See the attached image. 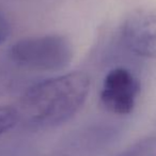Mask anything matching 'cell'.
<instances>
[{
  "label": "cell",
  "mask_w": 156,
  "mask_h": 156,
  "mask_svg": "<svg viewBox=\"0 0 156 156\" xmlns=\"http://www.w3.org/2000/svg\"><path fill=\"white\" fill-rule=\"evenodd\" d=\"M20 121V115L15 107L0 106V137L13 129Z\"/></svg>",
  "instance_id": "cell-6"
},
{
  "label": "cell",
  "mask_w": 156,
  "mask_h": 156,
  "mask_svg": "<svg viewBox=\"0 0 156 156\" xmlns=\"http://www.w3.org/2000/svg\"><path fill=\"white\" fill-rule=\"evenodd\" d=\"M117 156H156V138L147 137L140 139Z\"/></svg>",
  "instance_id": "cell-5"
},
{
  "label": "cell",
  "mask_w": 156,
  "mask_h": 156,
  "mask_svg": "<svg viewBox=\"0 0 156 156\" xmlns=\"http://www.w3.org/2000/svg\"><path fill=\"white\" fill-rule=\"evenodd\" d=\"M10 34V25L7 18L0 14V45L5 43V40L9 37Z\"/></svg>",
  "instance_id": "cell-7"
},
{
  "label": "cell",
  "mask_w": 156,
  "mask_h": 156,
  "mask_svg": "<svg viewBox=\"0 0 156 156\" xmlns=\"http://www.w3.org/2000/svg\"><path fill=\"white\" fill-rule=\"evenodd\" d=\"M121 39L136 56L156 58V9L142 8L133 11L122 24Z\"/></svg>",
  "instance_id": "cell-4"
},
{
  "label": "cell",
  "mask_w": 156,
  "mask_h": 156,
  "mask_svg": "<svg viewBox=\"0 0 156 156\" xmlns=\"http://www.w3.org/2000/svg\"><path fill=\"white\" fill-rule=\"evenodd\" d=\"M140 83L125 67H115L106 74L100 92V100L106 110L115 115H128L135 108Z\"/></svg>",
  "instance_id": "cell-3"
},
{
  "label": "cell",
  "mask_w": 156,
  "mask_h": 156,
  "mask_svg": "<svg viewBox=\"0 0 156 156\" xmlns=\"http://www.w3.org/2000/svg\"><path fill=\"white\" fill-rule=\"evenodd\" d=\"M10 57L20 66L37 72H60L72 63L74 47L66 37L45 34L24 37L10 48Z\"/></svg>",
  "instance_id": "cell-2"
},
{
  "label": "cell",
  "mask_w": 156,
  "mask_h": 156,
  "mask_svg": "<svg viewBox=\"0 0 156 156\" xmlns=\"http://www.w3.org/2000/svg\"><path fill=\"white\" fill-rule=\"evenodd\" d=\"M91 80L87 73L73 71L31 86L16 107L20 120L35 128L56 127L67 122L83 106Z\"/></svg>",
  "instance_id": "cell-1"
}]
</instances>
